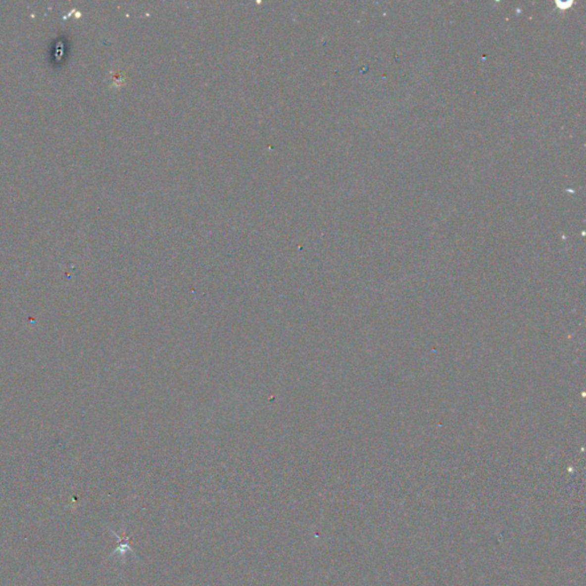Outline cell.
Returning a JSON list of instances; mask_svg holds the SVG:
<instances>
[{
	"mask_svg": "<svg viewBox=\"0 0 586 586\" xmlns=\"http://www.w3.org/2000/svg\"><path fill=\"white\" fill-rule=\"evenodd\" d=\"M111 533L113 535H115V536L117 538H118V543L119 544H118V546H117V548L115 549V551H113L111 553V555H110V556H112L113 554H117V553H119L120 555H124L127 551H130V552H132L134 554V551L131 547V537L125 536V535H124V536H119V535L117 534V533H115V531H113V530H111Z\"/></svg>",
	"mask_w": 586,
	"mask_h": 586,
	"instance_id": "6da1fadb",
	"label": "cell"
}]
</instances>
